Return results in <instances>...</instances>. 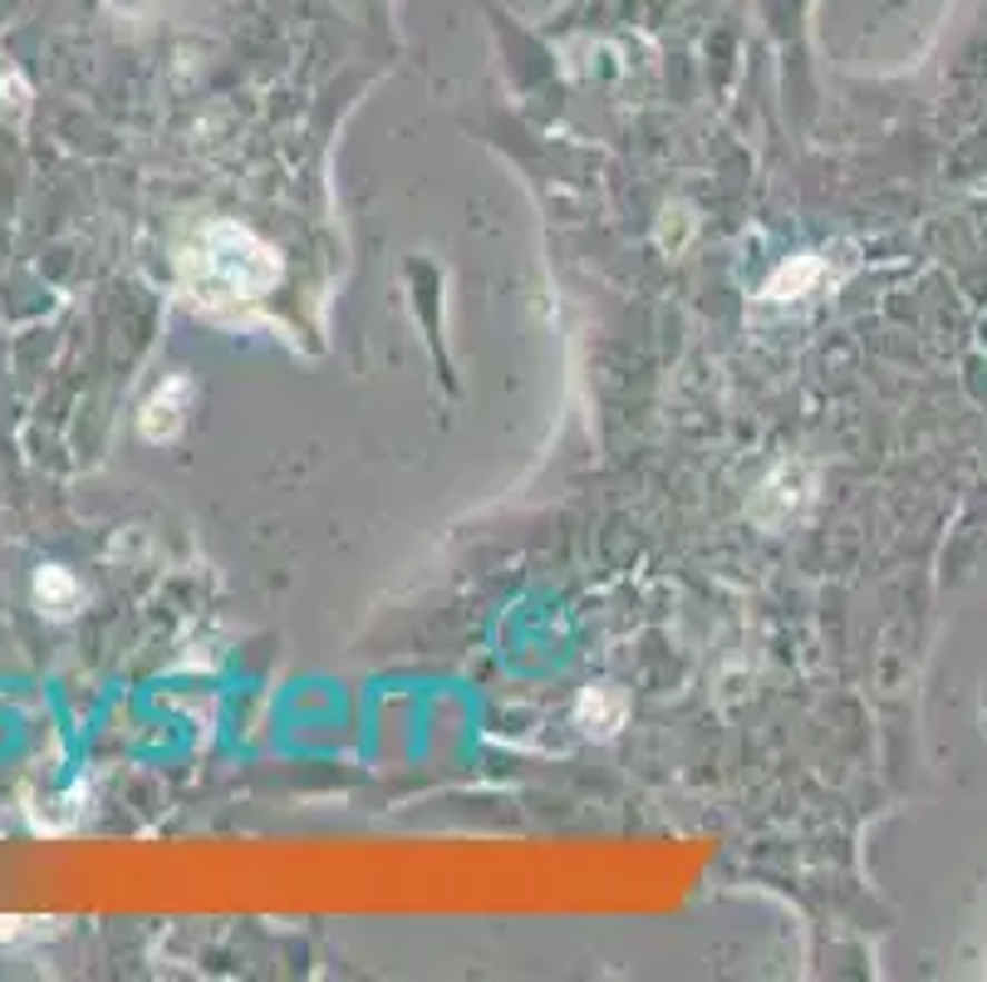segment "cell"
Returning a JSON list of instances; mask_svg holds the SVG:
<instances>
[{
	"label": "cell",
	"mask_w": 987,
	"mask_h": 982,
	"mask_svg": "<svg viewBox=\"0 0 987 982\" xmlns=\"http://www.w3.org/2000/svg\"><path fill=\"white\" fill-rule=\"evenodd\" d=\"M182 280L201 305H241L260 300L280 280V260L266 241H256L246 227L211 221L193 236L182 251Z\"/></svg>",
	"instance_id": "6da1fadb"
},
{
	"label": "cell",
	"mask_w": 987,
	"mask_h": 982,
	"mask_svg": "<svg viewBox=\"0 0 987 982\" xmlns=\"http://www.w3.org/2000/svg\"><path fill=\"white\" fill-rule=\"evenodd\" d=\"M820 276H826V270H820V260L801 256V260H796V266H781L777 276H771L767 295H771V300H791V295H806V290H811Z\"/></svg>",
	"instance_id": "7a4b0ae2"
},
{
	"label": "cell",
	"mask_w": 987,
	"mask_h": 982,
	"mask_svg": "<svg viewBox=\"0 0 987 982\" xmlns=\"http://www.w3.org/2000/svg\"><path fill=\"white\" fill-rule=\"evenodd\" d=\"M182 398H187V384H182V378H172V384H168V394H158V398H152V404H148V418H142V433H148V437L172 433V428H177V418H182V413H177V408H182Z\"/></svg>",
	"instance_id": "3957f363"
},
{
	"label": "cell",
	"mask_w": 987,
	"mask_h": 982,
	"mask_svg": "<svg viewBox=\"0 0 987 982\" xmlns=\"http://www.w3.org/2000/svg\"><path fill=\"white\" fill-rule=\"evenodd\" d=\"M620 713H624V703H620L614 688H594V693H585V703H580V717L594 723L590 732H610L614 723H620Z\"/></svg>",
	"instance_id": "277c9868"
},
{
	"label": "cell",
	"mask_w": 987,
	"mask_h": 982,
	"mask_svg": "<svg viewBox=\"0 0 987 982\" xmlns=\"http://www.w3.org/2000/svg\"><path fill=\"white\" fill-rule=\"evenodd\" d=\"M40 605H50L55 614H69V609L79 605V589H75V579H69L65 571L40 575Z\"/></svg>",
	"instance_id": "5b68a950"
}]
</instances>
